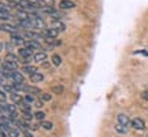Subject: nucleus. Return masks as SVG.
Listing matches in <instances>:
<instances>
[{"mask_svg": "<svg viewBox=\"0 0 148 137\" xmlns=\"http://www.w3.org/2000/svg\"><path fill=\"white\" fill-rule=\"evenodd\" d=\"M1 68H3V70H8V71H16L18 63H15V62H10V60H4V62L1 63Z\"/></svg>", "mask_w": 148, "mask_h": 137, "instance_id": "5", "label": "nucleus"}, {"mask_svg": "<svg viewBox=\"0 0 148 137\" xmlns=\"http://www.w3.org/2000/svg\"><path fill=\"white\" fill-rule=\"evenodd\" d=\"M10 79L12 81V84H23V75L19 71H12Z\"/></svg>", "mask_w": 148, "mask_h": 137, "instance_id": "7", "label": "nucleus"}, {"mask_svg": "<svg viewBox=\"0 0 148 137\" xmlns=\"http://www.w3.org/2000/svg\"><path fill=\"white\" fill-rule=\"evenodd\" d=\"M16 111H18V108H16L15 104H7V107H5L7 115H16ZM3 114H4V112H3Z\"/></svg>", "mask_w": 148, "mask_h": 137, "instance_id": "16", "label": "nucleus"}, {"mask_svg": "<svg viewBox=\"0 0 148 137\" xmlns=\"http://www.w3.org/2000/svg\"><path fill=\"white\" fill-rule=\"evenodd\" d=\"M30 79H32V82H41L42 79H44V75H42L41 73H38V71H37L36 74L30 75Z\"/></svg>", "mask_w": 148, "mask_h": 137, "instance_id": "19", "label": "nucleus"}, {"mask_svg": "<svg viewBox=\"0 0 148 137\" xmlns=\"http://www.w3.org/2000/svg\"><path fill=\"white\" fill-rule=\"evenodd\" d=\"M40 126H41L42 129H45V130H51L53 127V123L49 121H41L40 122Z\"/></svg>", "mask_w": 148, "mask_h": 137, "instance_id": "20", "label": "nucleus"}, {"mask_svg": "<svg viewBox=\"0 0 148 137\" xmlns=\"http://www.w3.org/2000/svg\"><path fill=\"white\" fill-rule=\"evenodd\" d=\"M63 85H53L52 86V90L55 92V93H62L63 92Z\"/></svg>", "mask_w": 148, "mask_h": 137, "instance_id": "25", "label": "nucleus"}, {"mask_svg": "<svg viewBox=\"0 0 148 137\" xmlns=\"http://www.w3.org/2000/svg\"><path fill=\"white\" fill-rule=\"evenodd\" d=\"M42 34L47 37H51V38H55V37L59 34V32L56 29H53V27H49V29H45V30L42 32Z\"/></svg>", "mask_w": 148, "mask_h": 137, "instance_id": "14", "label": "nucleus"}, {"mask_svg": "<svg viewBox=\"0 0 148 137\" xmlns=\"http://www.w3.org/2000/svg\"><path fill=\"white\" fill-rule=\"evenodd\" d=\"M0 7H1V11H3V12H8V11H10V5L8 4L5 5V3H1Z\"/></svg>", "mask_w": 148, "mask_h": 137, "instance_id": "30", "label": "nucleus"}, {"mask_svg": "<svg viewBox=\"0 0 148 137\" xmlns=\"http://www.w3.org/2000/svg\"><path fill=\"white\" fill-rule=\"evenodd\" d=\"M0 99H1V103H5V92L1 89V93H0Z\"/></svg>", "mask_w": 148, "mask_h": 137, "instance_id": "32", "label": "nucleus"}, {"mask_svg": "<svg viewBox=\"0 0 148 137\" xmlns=\"http://www.w3.org/2000/svg\"><path fill=\"white\" fill-rule=\"evenodd\" d=\"M19 107H21V111L23 112V114H30L32 107H30V104H29V103H26V101H22L21 104H19Z\"/></svg>", "mask_w": 148, "mask_h": 137, "instance_id": "17", "label": "nucleus"}, {"mask_svg": "<svg viewBox=\"0 0 148 137\" xmlns=\"http://www.w3.org/2000/svg\"><path fill=\"white\" fill-rule=\"evenodd\" d=\"M23 101H26V103H33L34 101V97H33V95H26L25 97H23Z\"/></svg>", "mask_w": 148, "mask_h": 137, "instance_id": "27", "label": "nucleus"}, {"mask_svg": "<svg viewBox=\"0 0 148 137\" xmlns=\"http://www.w3.org/2000/svg\"><path fill=\"white\" fill-rule=\"evenodd\" d=\"M34 118H36L37 121H44V118H45V114L42 112V111H37L36 114H34Z\"/></svg>", "mask_w": 148, "mask_h": 137, "instance_id": "24", "label": "nucleus"}, {"mask_svg": "<svg viewBox=\"0 0 148 137\" xmlns=\"http://www.w3.org/2000/svg\"><path fill=\"white\" fill-rule=\"evenodd\" d=\"M19 134H21V130H19V127L11 129L10 132H8V137H19Z\"/></svg>", "mask_w": 148, "mask_h": 137, "instance_id": "22", "label": "nucleus"}, {"mask_svg": "<svg viewBox=\"0 0 148 137\" xmlns=\"http://www.w3.org/2000/svg\"><path fill=\"white\" fill-rule=\"evenodd\" d=\"M33 51H34V49H32V48L23 47V48H19V49H18V55H19L21 58H23L25 60H29L30 56L33 55Z\"/></svg>", "mask_w": 148, "mask_h": 137, "instance_id": "1", "label": "nucleus"}, {"mask_svg": "<svg viewBox=\"0 0 148 137\" xmlns=\"http://www.w3.org/2000/svg\"><path fill=\"white\" fill-rule=\"evenodd\" d=\"M33 58H34V60H36L37 63H38V62H45V60H47V52L38 51V52H36L33 55Z\"/></svg>", "mask_w": 148, "mask_h": 137, "instance_id": "11", "label": "nucleus"}, {"mask_svg": "<svg viewBox=\"0 0 148 137\" xmlns=\"http://www.w3.org/2000/svg\"><path fill=\"white\" fill-rule=\"evenodd\" d=\"M27 48H32V49H37V51H42L41 49V44H40V41H37V40H29V41H26V44H25Z\"/></svg>", "mask_w": 148, "mask_h": 137, "instance_id": "10", "label": "nucleus"}, {"mask_svg": "<svg viewBox=\"0 0 148 137\" xmlns=\"http://www.w3.org/2000/svg\"><path fill=\"white\" fill-rule=\"evenodd\" d=\"M51 99H52V96L49 95V93H42L41 95V100L42 101H49Z\"/></svg>", "mask_w": 148, "mask_h": 137, "instance_id": "29", "label": "nucleus"}, {"mask_svg": "<svg viewBox=\"0 0 148 137\" xmlns=\"http://www.w3.org/2000/svg\"><path fill=\"white\" fill-rule=\"evenodd\" d=\"M25 137H33V134L29 132H25Z\"/></svg>", "mask_w": 148, "mask_h": 137, "instance_id": "34", "label": "nucleus"}, {"mask_svg": "<svg viewBox=\"0 0 148 137\" xmlns=\"http://www.w3.org/2000/svg\"><path fill=\"white\" fill-rule=\"evenodd\" d=\"M10 12H3V11H1V12H0V18H1V19H3V21H7V19H10Z\"/></svg>", "mask_w": 148, "mask_h": 137, "instance_id": "28", "label": "nucleus"}, {"mask_svg": "<svg viewBox=\"0 0 148 137\" xmlns=\"http://www.w3.org/2000/svg\"><path fill=\"white\" fill-rule=\"evenodd\" d=\"M5 60H10V62H15V63H18V58H16L14 53H8L7 58H5Z\"/></svg>", "mask_w": 148, "mask_h": 137, "instance_id": "26", "label": "nucleus"}, {"mask_svg": "<svg viewBox=\"0 0 148 137\" xmlns=\"http://www.w3.org/2000/svg\"><path fill=\"white\" fill-rule=\"evenodd\" d=\"M116 121H118V123H121V125H123V126H126V127H129L132 125V121H130L129 116L125 115V114H118V115H116Z\"/></svg>", "mask_w": 148, "mask_h": 137, "instance_id": "3", "label": "nucleus"}, {"mask_svg": "<svg viewBox=\"0 0 148 137\" xmlns=\"http://www.w3.org/2000/svg\"><path fill=\"white\" fill-rule=\"evenodd\" d=\"M132 127L133 129H136V130H144V127H145V123L141 118H133L132 119Z\"/></svg>", "mask_w": 148, "mask_h": 137, "instance_id": "6", "label": "nucleus"}, {"mask_svg": "<svg viewBox=\"0 0 148 137\" xmlns=\"http://www.w3.org/2000/svg\"><path fill=\"white\" fill-rule=\"evenodd\" d=\"M41 1L45 5H48V7H52V4H53V0H41Z\"/></svg>", "mask_w": 148, "mask_h": 137, "instance_id": "31", "label": "nucleus"}, {"mask_svg": "<svg viewBox=\"0 0 148 137\" xmlns=\"http://www.w3.org/2000/svg\"><path fill=\"white\" fill-rule=\"evenodd\" d=\"M0 137H8V134H5V132H1V136Z\"/></svg>", "mask_w": 148, "mask_h": 137, "instance_id": "35", "label": "nucleus"}, {"mask_svg": "<svg viewBox=\"0 0 148 137\" xmlns=\"http://www.w3.org/2000/svg\"><path fill=\"white\" fill-rule=\"evenodd\" d=\"M74 7H75V4L71 0H60L59 1V8H62V10H70V8H74Z\"/></svg>", "mask_w": 148, "mask_h": 137, "instance_id": "8", "label": "nucleus"}, {"mask_svg": "<svg viewBox=\"0 0 148 137\" xmlns=\"http://www.w3.org/2000/svg\"><path fill=\"white\" fill-rule=\"evenodd\" d=\"M11 42H12V45H23V44H26V41H25L23 36L18 34V33L11 34Z\"/></svg>", "mask_w": 148, "mask_h": 137, "instance_id": "2", "label": "nucleus"}, {"mask_svg": "<svg viewBox=\"0 0 148 137\" xmlns=\"http://www.w3.org/2000/svg\"><path fill=\"white\" fill-rule=\"evenodd\" d=\"M10 97H11V100L14 101V104H21L22 101H23V97H22L19 93H16V92L10 93Z\"/></svg>", "mask_w": 148, "mask_h": 137, "instance_id": "15", "label": "nucleus"}, {"mask_svg": "<svg viewBox=\"0 0 148 137\" xmlns=\"http://www.w3.org/2000/svg\"><path fill=\"white\" fill-rule=\"evenodd\" d=\"M51 27L56 29L58 32H63L64 29H66V25H64L60 19H58V21H52V26H51Z\"/></svg>", "mask_w": 148, "mask_h": 137, "instance_id": "12", "label": "nucleus"}, {"mask_svg": "<svg viewBox=\"0 0 148 137\" xmlns=\"http://www.w3.org/2000/svg\"><path fill=\"white\" fill-rule=\"evenodd\" d=\"M23 90L26 92L27 95H40V93H41L38 88H36V86H30V85H29V86H27V85H25V89H23Z\"/></svg>", "mask_w": 148, "mask_h": 137, "instance_id": "13", "label": "nucleus"}, {"mask_svg": "<svg viewBox=\"0 0 148 137\" xmlns=\"http://www.w3.org/2000/svg\"><path fill=\"white\" fill-rule=\"evenodd\" d=\"M45 26L41 16H32V29H42Z\"/></svg>", "mask_w": 148, "mask_h": 137, "instance_id": "4", "label": "nucleus"}, {"mask_svg": "<svg viewBox=\"0 0 148 137\" xmlns=\"http://www.w3.org/2000/svg\"><path fill=\"white\" fill-rule=\"evenodd\" d=\"M1 30H3V32H7V33H11V34H14V33L18 32L16 26L11 25V23H1Z\"/></svg>", "mask_w": 148, "mask_h": 137, "instance_id": "9", "label": "nucleus"}, {"mask_svg": "<svg viewBox=\"0 0 148 137\" xmlns=\"http://www.w3.org/2000/svg\"><path fill=\"white\" fill-rule=\"evenodd\" d=\"M115 130H116L118 133L123 134V133H126V132H127V127H126V126H123V125H121V123H116V125H115Z\"/></svg>", "mask_w": 148, "mask_h": 137, "instance_id": "21", "label": "nucleus"}, {"mask_svg": "<svg viewBox=\"0 0 148 137\" xmlns=\"http://www.w3.org/2000/svg\"><path fill=\"white\" fill-rule=\"evenodd\" d=\"M52 63L55 64V66H60V64H62V58H60L59 55H56V53L52 55Z\"/></svg>", "mask_w": 148, "mask_h": 137, "instance_id": "23", "label": "nucleus"}, {"mask_svg": "<svg viewBox=\"0 0 148 137\" xmlns=\"http://www.w3.org/2000/svg\"><path fill=\"white\" fill-rule=\"evenodd\" d=\"M23 73L29 74V75H33V74H36V73H37V67L26 64V66H23Z\"/></svg>", "mask_w": 148, "mask_h": 137, "instance_id": "18", "label": "nucleus"}, {"mask_svg": "<svg viewBox=\"0 0 148 137\" xmlns=\"http://www.w3.org/2000/svg\"><path fill=\"white\" fill-rule=\"evenodd\" d=\"M141 96H143V99H144V100H147V101H148V89H147V90H144V92H143V95H141Z\"/></svg>", "mask_w": 148, "mask_h": 137, "instance_id": "33", "label": "nucleus"}]
</instances>
